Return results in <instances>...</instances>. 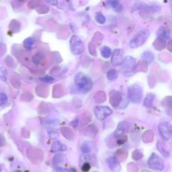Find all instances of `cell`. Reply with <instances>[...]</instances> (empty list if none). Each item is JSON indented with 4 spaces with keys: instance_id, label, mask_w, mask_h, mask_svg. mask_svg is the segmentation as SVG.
I'll list each match as a JSON object with an SVG mask.
<instances>
[{
    "instance_id": "6da1fadb",
    "label": "cell",
    "mask_w": 172,
    "mask_h": 172,
    "mask_svg": "<svg viewBox=\"0 0 172 172\" xmlns=\"http://www.w3.org/2000/svg\"><path fill=\"white\" fill-rule=\"evenodd\" d=\"M150 35V32L147 29H143L138 32L129 43V46L132 49H136L139 46H142L144 44Z\"/></svg>"
},
{
    "instance_id": "7a4b0ae2",
    "label": "cell",
    "mask_w": 172,
    "mask_h": 172,
    "mask_svg": "<svg viewBox=\"0 0 172 172\" xmlns=\"http://www.w3.org/2000/svg\"><path fill=\"white\" fill-rule=\"evenodd\" d=\"M75 83L83 92H88L92 88L91 79L83 73H79L75 75Z\"/></svg>"
},
{
    "instance_id": "3957f363",
    "label": "cell",
    "mask_w": 172,
    "mask_h": 172,
    "mask_svg": "<svg viewBox=\"0 0 172 172\" xmlns=\"http://www.w3.org/2000/svg\"><path fill=\"white\" fill-rule=\"evenodd\" d=\"M142 88L138 84H133L128 88L129 99L133 103H139L143 98Z\"/></svg>"
},
{
    "instance_id": "277c9868",
    "label": "cell",
    "mask_w": 172,
    "mask_h": 172,
    "mask_svg": "<svg viewBox=\"0 0 172 172\" xmlns=\"http://www.w3.org/2000/svg\"><path fill=\"white\" fill-rule=\"evenodd\" d=\"M148 165L149 167L155 170L162 171L165 168V163L163 160L155 153H152L151 157H149L148 160Z\"/></svg>"
},
{
    "instance_id": "5b68a950",
    "label": "cell",
    "mask_w": 172,
    "mask_h": 172,
    "mask_svg": "<svg viewBox=\"0 0 172 172\" xmlns=\"http://www.w3.org/2000/svg\"><path fill=\"white\" fill-rule=\"evenodd\" d=\"M70 48L73 54L75 55H78L81 54L84 51V44L80 38L77 36H73L70 39Z\"/></svg>"
},
{
    "instance_id": "8992f818",
    "label": "cell",
    "mask_w": 172,
    "mask_h": 172,
    "mask_svg": "<svg viewBox=\"0 0 172 172\" xmlns=\"http://www.w3.org/2000/svg\"><path fill=\"white\" fill-rule=\"evenodd\" d=\"M135 59L133 57L127 56L124 59V61L122 63V67H121V71H122V73L125 75H128L130 74V73H132L134 69H135Z\"/></svg>"
},
{
    "instance_id": "52a82bcc",
    "label": "cell",
    "mask_w": 172,
    "mask_h": 172,
    "mask_svg": "<svg viewBox=\"0 0 172 172\" xmlns=\"http://www.w3.org/2000/svg\"><path fill=\"white\" fill-rule=\"evenodd\" d=\"M159 132L161 137L165 140H168L172 135V126L169 122H161L158 126Z\"/></svg>"
},
{
    "instance_id": "ba28073f",
    "label": "cell",
    "mask_w": 172,
    "mask_h": 172,
    "mask_svg": "<svg viewBox=\"0 0 172 172\" xmlns=\"http://www.w3.org/2000/svg\"><path fill=\"white\" fill-rule=\"evenodd\" d=\"M94 113L98 119L102 120L111 115L112 110L107 106H97L95 108Z\"/></svg>"
},
{
    "instance_id": "9c48e42d",
    "label": "cell",
    "mask_w": 172,
    "mask_h": 172,
    "mask_svg": "<svg viewBox=\"0 0 172 172\" xmlns=\"http://www.w3.org/2000/svg\"><path fill=\"white\" fill-rule=\"evenodd\" d=\"M124 52L121 49H116L114 50L112 54V59L111 62L114 66H118L122 65L124 61Z\"/></svg>"
},
{
    "instance_id": "30bf717a",
    "label": "cell",
    "mask_w": 172,
    "mask_h": 172,
    "mask_svg": "<svg viewBox=\"0 0 172 172\" xmlns=\"http://www.w3.org/2000/svg\"><path fill=\"white\" fill-rule=\"evenodd\" d=\"M129 123L126 122H122L119 124L118 128L115 132V136L116 137H121L125 135V133L128 131Z\"/></svg>"
},
{
    "instance_id": "8fae6325",
    "label": "cell",
    "mask_w": 172,
    "mask_h": 172,
    "mask_svg": "<svg viewBox=\"0 0 172 172\" xmlns=\"http://www.w3.org/2000/svg\"><path fill=\"white\" fill-rule=\"evenodd\" d=\"M108 164L109 167L114 171H118L120 170V165L115 157H110L108 159Z\"/></svg>"
},
{
    "instance_id": "7c38bea8",
    "label": "cell",
    "mask_w": 172,
    "mask_h": 172,
    "mask_svg": "<svg viewBox=\"0 0 172 172\" xmlns=\"http://www.w3.org/2000/svg\"><path fill=\"white\" fill-rule=\"evenodd\" d=\"M67 146L66 145L62 144L59 141H57L53 143L51 145V150L54 152H57V151H65L67 150Z\"/></svg>"
},
{
    "instance_id": "4fadbf2b",
    "label": "cell",
    "mask_w": 172,
    "mask_h": 172,
    "mask_svg": "<svg viewBox=\"0 0 172 172\" xmlns=\"http://www.w3.org/2000/svg\"><path fill=\"white\" fill-rule=\"evenodd\" d=\"M108 4L110 5L111 7L112 8V9L116 12H121L122 11V5L121 4L119 1H116V0H111V1L108 2Z\"/></svg>"
},
{
    "instance_id": "5bb4252c",
    "label": "cell",
    "mask_w": 172,
    "mask_h": 172,
    "mask_svg": "<svg viewBox=\"0 0 172 172\" xmlns=\"http://www.w3.org/2000/svg\"><path fill=\"white\" fill-rule=\"evenodd\" d=\"M112 94H113V95H111V97H113V100L111 101V104L114 106H117L122 100V95L119 92L115 91L112 92Z\"/></svg>"
},
{
    "instance_id": "9a60e30c",
    "label": "cell",
    "mask_w": 172,
    "mask_h": 172,
    "mask_svg": "<svg viewBox=\"0 0 172 172\" xmlns=\"http://www.w3.org/2000/svg\"><path fill=\"white\" fill-rule=\"evenodd\" d=\"M154 98H155L154 94H149L146 95V96L144 100V106L147 108H150L152 106V104H153V101Z\"/></svg>"
},
{
    "instance_id": "2e32d148",
    "label": "cell",
    "mask_w": 172,
    "mask_h": 172,
    "mask_svg": "<svg viewBox=\"0 0 172 172\" xmlns=\"http://www.w3.org/2000/svg\"><path fill=\"white\" fill-rule=\"evenodd\" d=\"M101 55L104 58L108 59L109 58L111 55H112V51H111V49L109 47L104 46L103 47H101Z\"/></svg>"
},
{
    "instance_id": "e0dca14e",
    "label": "cell",
    "mask_w": 172,
    "mask_h": 172,
    "mask_svg": "<svg viewBox=\"0 0 172 172\" xmlns=\"http://www.w3.org/2000/svg\"><path fill=\"white\" fill-rule=\"evenodd\" d=\"M142 59L148 63H151L154 59V55L151 52L146 51L143 55Z\"/></svg>"
},
{
    "instance_id": "ac0fdd59",
    "label": "cell",
    "mask_w": 172,
    "mask_h": 172,
    "mask_svg": "<svg viewBox=\"0 0 172 172\" xmlns=\"http://www.w3.org/2000/svg\"><path fill=\"white\" fill-rule=\"evenodd\" d=\"M34 43L35 40L34 39H33V38H28L24 41V46L27 49H31L32 47L34 46Z\"/></svg>"
},
{
    "instance_id": "d6986e66",
    "label": "cell",
    "mask_w": 172,
    "mask_h": 172,
    "mask_svg": "<svg viewBox=\"0 0 172 172\" xmlns=\"http://www.w3.org/2000/svg\"><path fill=\"white\" fill-rule=\"evenodd\" d=\"M107 77L110 81H114L118 77V73L115 69H111L107 73Z\"/></svg>"
},
{
    "instance_id": "ffe728a7",
    "label": "cell",
    "mask_w": 172,
    "mask_h": 172,
    "mask_svg": "<svg viewBox=\"0 0 172 172\" xmlns=\"http://www.w3.org/2000/svg\"><path fill=\"white\" fill-rule=\"evenodd\" d=\"M95 20L97 21L98 23L101 24H104L105 22H106V18H105L104 15L101 13H97L95 14Z\"/></svg>"
},
{
    "instance_id": "44dd1931",
    "label": "cell",
    "mask_w": 172,
    "mask_h": 172,
    "mask_svg": "<svg viewBox=\"0 0 172 172\" xmlns=\"http://www.w3.org/2000/svg\"><path fill=\"white\" fill-rule=\"evenodd\" d=\"M63 161V157L60 154L56 155L53 159V163L55 165L61 163Z\"/></svg>"
},
{
    "instance_id": "7402d4cb",
    "label": "cell",
    "mask_w": 172,
    "mask_h": 172,
    "mask_svg": "<svg viewBox=\"0 0 172 172\" xmlns=\"http://www.w3.org/2000/svg\"><path fill=\"white\" fill-rule=\"evenodd\" d=\"M0 79L4 81H7L8 73L6 69L4 67H0Z\"/></svg>"
},
{
    "instance_id": "603a6c76",
    "label": "cell",
    "mask_w": 172,
    "mask_h": 172,
    "mask_svg": "<svg viewBox=\"0 0 172 172\" xmlns=\"http://www.w3.org/2000/svg\"><path fill=\"white\" fill-rule=\"evenodd\" d=\"M40 80L43 82L44 83H50V82H53L54 80H55V79H54L51 76H49V75H46V76H44V77H42L40 78Z\"/></svg>"
},
{
    "instance_id": "cb8c5ba5",
    "label": "cell",
    "mask_w": 172,
    "mask_h": 172,
    "mask_svg": "<svg viewBox=\"0 0 172 172\" xmlns=\"http://www.w3.org/2000/svg\"><path fill=\"white\" fill-rule=\"evenodd\" d=\"M161 30V38H165V39H170V34H169L168 32L167 31L166 29H165V28H162L160 29Z\"/></svg>"
},
{
    "instance_id": "d4e9b609",
    "label": "cell",
    "mask_w": 172,
    "mask_h": 172,
    "mask_svg": "<svg viewBox=\"0 0 172 172\" xmlns=\"http://www.w3.org/2000/svg\"><path fill=\"white\" fill-rule=\"evenodd\" d=\"M7 100H8V98L6 96V95L3 93H0V106H2L4 104H5Z\"/></svg>"
},
{
    "instance_id": "484cf974",
    "label": "cell",
    "mask_w": 172,
    "mask_h": 172,
    "mask_svg": "<svg viewBox=\"0 0 172 172\" xmlns=\"http://www.w3.org/2000/svg\"><path fill=\"white\" fill-rule=\"evenodd\" d=\"M81 151L84 153H88L91 151V147L87 144H83L81 146Z\"/></svg>"
},
{
    "instance_id": "4316f807",
    "label": "cell",
    "mask_w": 172,
    "mask_h": 172,
    "mask_svg": "<svg viewBox=\"0 0 172 172\" xmlns=\"http://www.w3.org/2000/svg\"><path fill=\"white\" fill-rule=\"evenodd\" d=\"M53 172H70V171L66 168L57 167L54 169Z\"/></svg>"
},
{
    "instance_id": "83f0119b",
    "label": "cell",
    "mask_w": 172,
    "mask_h": 172,
    "mask_svg": "<svg viewBox=\"0 0 172 172\" xmlns=\"http://www.w3.org/2000/svg\"><path fill=\"white\" fill-rule=\"evenodd\" d=\"M40 59H41V58H40V55L37 54V55H34V57H33V63H35V64H39V63L40 62Z\"/></svg>"
},
{
    "instance_id": "f1b7e54d",
    "label": "cell",
    "mask_w": 172,
    "mask_h": 172,
    "mask_svg": "<svg viewBox=\"0 0 172 172\" xmlns=\"http://www.w3.org/2000/svg\"><path fill=\"white\" fill-rule=\"evenodd\" d=\"M82 169V171H84V172H88L89 170H90V165L89 163H85L84 165H83V166L81 167Z\"/></svg>"
},
{
    "instance_id": "f546056e",
    "label": "cell",
    "mask_w": 172,
    "mask_h": 172,
    "mask_svg": "<svg viewBox=\"0 0 172 172\" xmlns=\"http://www.w3.org/2000/svg\"><path fill=\"white\" fill-rule=\"evenodd\" d=\"M48 3H49L50 4H55V5L57 4V2H48Z\"/></svg>"
},
{
    "instance_id": "4dcf8cb0",
    "label": "cell",
    "mask_w": 172,
    "mask_h": 172,
    "mask_svg": "<svg viewBox=\"0 0 172 172\" xmlns=\"http://www.w3.org/2000/svg\"><path fill=\"white\" fill-rule=\"evenodd\" d=\"M141 172H151V171H149V170H144L141 171Z\"/></svg>"
},
{
    "instance_id": "1f68e13d",
    "label": "cell",
    "mask_w": 172,
    "mask_h": 172,
    "mask_svg": "<svg viewBox=\"0 0 172 172\" xmlns=\"http://www.w3.org/2000/svg\"><path fill=\"white\" fill-rule=\"evenodd\" d=\"M2 171V167H1V165H0V172Z\"/></svg>"
},
{
    "instance_id": "d6a6232c",
    "label": "cell",
    "mask_w": 172,
    "mask_h": 172,
    "mask_svg": "<svg viewBox=\"0 0 172 172\" xmlns=\"http://www.w3.org/2000/svg\"><path fill=\"white\" fill-rule=\"evenodd\" d=\"M14 172H19V171H14Z\"/></svg>"
}]
</instances>
